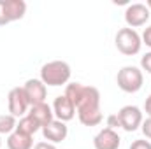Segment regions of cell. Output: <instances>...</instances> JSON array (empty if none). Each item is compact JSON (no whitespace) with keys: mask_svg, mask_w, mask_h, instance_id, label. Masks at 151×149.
Segmentation results:
<instances>
[{"mask_svg":"<svg viewBox=\"0 0 151 149\" xmlns=\"http://www.w3.org/2000/svg\"><path fill=\"white\" fill-rule=\"evenodd\" d=\"M141 39H142V44H146L148 47H151V25L144 30V34L141 35Z\"/></svg>","mask_w":151,"mask_h":149,"instance_id":"21","label":"cell"},{"mask_svg":"<svg viewBox=\"0 0 151 149\" xmlns=\"http://www.w3.org/2000/svg\"><path fill=\"white\" fill-rule=\"evenodd\" d=\"M116 82H118V88L121 91H125V93H137L142 88V84H144V74H142V70L139 67L127 65L121 70H118Z\"/></svg>","mask_w":151,"mask_h":149,"instance_id":"3","label":"cell"},{"mask_svg":"<svg viewBox=\"0 0 151 149\" xmlns=\"http://www.w3.org/2000/svg\"><path fill=\"white\" fill-rule=\"evenodd\" d=\"M0 148H2V139H0Z\"/></svg>","mask_w":151,"mask_h":149,"instance_id":"26","label":"cell"},{"mask_svg":"<svg viewBox=\"0 0 151 149\" xmlns=\"http://www.w3.org/2000/svg\"><path fill=\"white\" fill-rule=\"evenodd\" d=\"M70 65L63 60H53L40 67V81L46 86H62L70 79Z\"/></svg>","mask_w":151,"mask_h":149,"instance_id":"2","label":"cell"},{"mask_svg":"<svg viewBox=\"0 0 151 149\" xmlns=\"http://www.w3.org/2000/svg\"><path fill=\"white\" fill-rule=\"evenodd\" d=\"M34 149H56L55 144H51V142H46V140H42V142H37Z\"/></svg>","mask_w":151,"mask_h":149,"instance_id":"23","label":"cell"},{"mask_svg":"<svg viewBox=\"0 0 151 149\" xmlns=\"http://www.w3.org/2000/svg\"><path fill=\"white\" fill-rule=\"evenodd\" d=\"M74 104L77 117L84 126H97L102 123L104 114L100 109V91L95 86H84L81 82H69L63 93Z\"/></svg>","mask_w":151,"mask_h":149,"instance_id":"1","label":"cell"},{"mask_svg":"<svg viewBox=\"0 0 151 149\" xmlns=\"http://www.w3.org/2000/svg\"><path fill=\"white\" fill-rule=\"evenodd\" d=\"M146 7H148V9L151 11V0H148V2H146Z\"/></svg>","mask_w":151,"mask_h":149,"instance_id":"25","label":"cell"},{"mask_svg":"<svg viewBox=\"0 0 151 149\" xmlns=\"http://www.w3.org/2000/svg\"><path fill=\"white\" fill-rule=\"evenodd\" d=\"M18 126V121L12 114H0V135H11Z\"/></svg>","mask_w":151,"mask_h":149,"instance_id":"16","label":"cell"},{"mask_svg":"<svg viewBox=\"0 0 151 149\" xmlns=\"http://www.w3.org/2000/svg\"><path fill=\"white\" fill-rule=\"evenodd\" d=\"M7 107H9V114H12L14 117H23L30 111V102L23 91V86L19 88H12L7 95Z\"/></svg>","mask_w":151,"mask_h":149,"instance_id":"5","label":"cell"},{"mask_svg":"<svg viewBox=\"0 0 151 149\" xmlns=\"http://www.w3.org/2000/svg\"><path fill=\"white\" fill-rule=\"evenodd\" d=\"M118 114V119H119V125L125 132H135L141 128L142 125V111L137 107V105H125L121 107Z\"/></svg>","mask_w":151,"mask_h":149,"instance_id":"6","label":"cell"},{"mask_svg":"<svg viewBox=\"0 0 151 149\" xmlns=\"http://www.w3.org/2000/svg\"><path fill=\"white\" fill-rule=\"evenodd\" d=\"M7 23H9V19H7V16H5L4 0H0V27H4V25H7Z\"/></svg>","mask_w":151,"mask_h":149,"instance_id":"22","label":"cell"},{"mask_svg":"<svg viewBox=\"0 0 151 149\" xmlns=\"http://www.w3.org/2000/svg\"><path fill=\"white\" fill-rule=\"evenodd\" d=\"M28 116H30V117H34L39 125H40V130H42V126L49 125V123L55 119L53 107H49L46 102L37 104V105H32V107H30V111H28Z\"/></svg>","mask_w":151,"mask_h":149,"instance_id":"12","label":"cell"},{"mask_svg":"<svg viewBox=\"0 0 151 149\" xmlns=\"http://www.w3.org/2000/svg\"><path fill=\"white\" fill-rule=\"evenodd\" d=\"M141 69L146 70L148 74H151V51L150 53H146V54L141 58Z\"/></svg>","mask_w":151,"mask_h":149,"instance_id":"17","label":"cell"},{"mask_svg":"<svg viewBox=\"0 0 151 149\" xmlns=\"http://www.w3.org/2000/svg\"><path fill=\"white\" fill-rule=\"evenodd\" d=\"M141 130H142V133H144L146 139H151V117H146V119L142 121Z\"/></svg>","mask_w":151,"mask_h":149,"instance_id":"18","label":"cell"},{"mask_svg":"<svg viewBox=\"0 0 151 149\" xmlns=\"http://www.w3.org/2000/svg\"><path fill=\"white\" fill-rule=\"evenodd\" d=\"M144 111L148 114V117H151V95L146 98V102H144Z\"/></svg>","mask_w":151,"mask_h":149,"instance_id":"24","label":"cell"},{"mask_svg":"<svg viewBox=\"0 0 151 149\" xmlns=\"http://www.w3.org/2000/svg\"><path fill=\"white\" fill-rule=\"evenodd\" d=\"M107 128H121V125H119V119H118V114H111L109 117H107Z\"/></svg>","mask_w":151,"mask_h":149,"instance_id":"20","label":"cell"},{"mask_svg":"<svg viewBox=\"0 0 151 149\" xmlns=\"http://www.w3.org/2000/svg\"><path fill=\"white\" fill-rule=\"evenodd\" d=\"M23 91L30 102V107L32 105H37L46 102V97H47V86L40 81V79H28L23 86Z\"/></svg>","mask_w":151,"mask_h":149,"instance_id":"8","label":"cell"},{"mask_svg":"<svg viewBox=\"0 0 151 149\" xmlns=\"http://www.w3.org/2000/svg\"><path fill=\"white\" fill-rule=\"evenodd\" d=\"M69 135V128L63 121H58V119H53L49 125L42 126V137L44 140L51 142V144H58V142H63Z\"/></svg>","mask_w":151,"mask_h":149,"instance_id":"9","label":"cell"},{"mask_svg":"<svg viewBox=\"0 0 151 149\" xmlns=\"http://www.w3.org/2000/svg\"><path fill=\"white\" fill-rule=\"evenodd\" d=\"M53 114H55V119L67 123V121L74 119L76 107L65 95H58L55 98V102H53Z\"/></svg>","mask_w":151,"mask_h":149,"instance_id":"10","label":"cell"},{"mask_svg":"<svg viewBox=\"0 0 151 149\" xmlns=\"http://www.w3.org/2000/svg\"><path fill=\"white\" fill-rule=\"evenodd\" d=\"M119 144H121V139H119L118 132L113 128H102L93 139L95 149H118Z\"/></svg>","mask_w":151,"mask_h":149,"instance_id":"11","label":"cell"},{"mask_svg":"<svg viewBox=\"0 0 151 149\" xmlns=\"http://www.w3.org/2000/svg\"><path fill=\"white\" fill-rule=\"evenodd\" d=\"M16 130L21 132V133H27V135H32V137H34V133H37L39 130H40V125H39L34 117H30V116L27 114V116H23V117L19 119Z\"/></svg>","mask_w":151,"mask_h":149,"instance_id":"15","label":"cell"},{"mask_svg":"<svg viewBox=\"0 0 151 149\" xmlns=\"http://www.w3.org/2000/svg\"><path fill=\"white\" fill-rule=\"evenodd\" d=\"M7 148L9 149H34V137L14 130L7 137Z\"/></svg>","mask_w":151,"mask_h":149,"instance_id":"14","label":"cell"},{"mask_svg":"<svg viewBox=\"0 0 151 149\" xmlns=\"http://www.w3.org/2000/svg\"><path fill=\"white\" fill-rule=\"evenodd\" d=\"M4 9H5V16L11 21H18L27 14V4L23 0H4Z\"/></svg>","mask_w":151,"mask_h":149,"instance_id":"13","label":"cell"},{"mask_svg":"<svg viewBox=\"0 0 151 149\" xmlns=\"http://www.w3.org/2000/svg\"><path fill=\"white\" fill-rule=\"evenodd\" d=\"M151 11L146 7V4H130L125 9V21L128 25V28H139L142 25L148 23Z\"/></svg>","mask_w":151,"mask_h":149,"instance_id":"7","label":"cell"},{"mask_svg":"<svg viewBox=\"0 0 151 149\" xmlns=\"http://www.w3.org/2000/svg\"><path fill=\"white\" fill-rule=\"evenodd\" d=\"M130 149H151V142L150 140H142V139L141 140H134Z\"/></svg>","mask_w":151,"mask_h":149,"instance_id":"19","label":"cell"},{"mask_svg":"<svg viewBox=\"0 0 151 149\" xmlns=\"http://www.w3.org/2000/svg\"><path fill=\"white\" fill-rule=\"evenodd\" d=\"M114 44L118 47L119 53H123L125 56H134L141 51L142 47V39L137 34V30L134 28H119L116 37H114Z\"/></svg>","mask_w":151,"mask_h":149,"instance_id":"4","label":"cell"}]
</instances>
